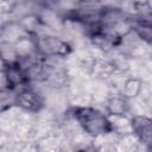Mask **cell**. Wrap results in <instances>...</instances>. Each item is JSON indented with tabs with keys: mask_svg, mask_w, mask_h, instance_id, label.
<instances>
[{
	"mask_svg": "<svg viewBox=\"0 0 152 152\" xmlns=\"http://www.w3.org/2000/svg\"><path fill=\"white\" fill-rule=\"evenodd\" d=\"M71 116L84 133L93 138H100L113 132V125L108 116L97 108L90 106H75Z\"/></svg>",
	"mask_w": 152,
	"mask_h": 152,
	"instance_id": "1",
	"label": "cell"
},
{
	"mask_svg": "<svg viewBox=\"0 0 152 152\" xmlns=\"http://www.w3.org/2000/svg\"><path fill=\"white\" fill-rule=\"evenodd\" d=\"M36 53L42 58H64L71 51V45L61 37L40 33L32 34Z\"/></svg>",
	"mask_w": 152,
	"mask_h": 152,
	"instance_id": "2",
	"label": "cell"
},
{
	"mask_svg": "<svg viewBox=\"0 0 152 152\" xmlns=\"http://www.w3.org/2000/svg\"><path fill=\"white\" fill-rule=\"evenodd\" d=\"M14 104L21 107L26 112L37 113L44 107V99L42 95L32 89L30 86L18 89L14 95Z\"/></svg>",
	"mask_w": 152,
	"mask_h": 152,
	"instance_id": "3",
	"label": "cell"
},
{
	"mask_svg": "<svg viewBox=\"0 0 152 152\" xmlns=\"http://www.w3.org/2000/svg\"><path fill=\"white\" fill-rule=\"evenodd\" d=\"M131 128L135 138L144 145L151 144V119L146 115H134L131 119Z\"/></svg>",
	"mask_w": 152,
	"mask_h": 152,
	"instance_id": "4",
	"label": "cell"
},
{
	"mask_svg": "<svg viewBox=\"0 0 152 152\" xmlns=\"http://www.w3.org/2000/svg\"><path fill=\"white\" fill-rule=\"evenodd\" d=\"M106 109L109 115L114 116H124L129 109L128 104V99L125 97L122 94L121 95H114L112 96L106 104Z\"/></svg>",
	"mask_w": 152,
	"mask_h": 152,
	"instance_id": "5",
	"label": "cell"
},
{
	"mask_svg": "<svg viewBox=\"0 0 152 152\" xmlns=\"http://www.w3.org/2000/svg\"><path fill=\"white\" fill-rule=\"evenodd\" d=\"M141 90V82L138 78H129L125 82L124 89H122V95L127 99H132L135 97L137 95H139Z\"/></svg>",
	"mask_w": 152,
	"mask_h": 152,
	"instance_id": "6",
	"label": "cell"
}]
</instances>
